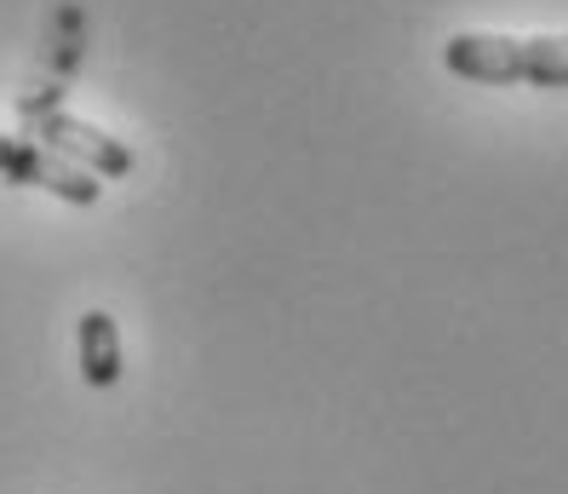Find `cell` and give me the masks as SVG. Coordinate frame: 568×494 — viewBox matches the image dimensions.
I'll list each match as a JSON object with an SVG mask.
<instances>
[{"label":"cell","instance_id":"obj_1","mask_svg":"<svg viewBox=\"0 0 568 494\" xmlns=\"http://www.w3.org/2000/svg\"><path fill=\"white\" fill-rule=\"evenodd\" d=\"M443 63L477 87H568V36H483L465 29L443 47Z\"/></svg>","mask_w":568,"mask_h":494},{"label":"cell","instance_id":"obj_2","mask_svg":"<svg viewBox=\"0 0 568 494\" xmlns=\"http://www.w3.org/2000/svg\"><path fill=\"white\" fill-rule=\"evenodd\" d=\"M0 179L7 184H29V190H47L70 208H92L104 195V179L81 173L75 161H63L52 150H41L36 139H18V133H0Z\"/></svg>","mask_w":568,"mask_h":494},{"label":"cell","instance_id":"obj_3","mask_svg":"<svg viewBox=\"0 0 568 494\" xmlns=\"http://www.w3.org/2000/svg\"><path fill=\"white\" fill-rule=\"evenodd\" d=\"M29 133H36L41 150H52L63 161H81V173H92V179H126L132 173V150L115 133H98L92 121H81L70 110L36 115V121H29Z\"/></svg>","mask_w":568,"mask_h":494},{"label":"cell","instance_id":"obj_4","mask_svg":"<svg viewBox=\"0 0 568 494\" xmlns=\"http://www.w3.org/2000/svg\"><path fill=\"white\" fill-rule=\"evenodd\" d=\"M75 351H81V380L92 391H110L121 380V334H115V316L110 311H87L75 327Z\"/></svg>","mask_w":568,"mask_h":494}]
</instances>
